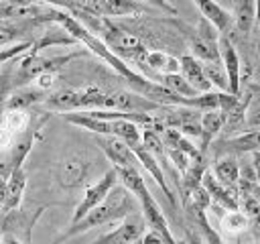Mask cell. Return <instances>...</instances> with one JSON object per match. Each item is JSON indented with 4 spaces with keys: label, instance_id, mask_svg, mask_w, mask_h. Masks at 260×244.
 <instances>
[{
    "label": "cell",
    "instance_id": "2",
    "mask_svg": "<svg viewBox=\"0 0 260 244\" xmlns=\"http://www.w3.org/2000/svg\"><path fill=\"white\" fill-rule=\"evenodd\" d=\"M136 197L124 187V185H114L108 195L91 209L87 211L79 222L71 224L69 230L61 236V238H69V236H77L85 230H91V228H100V226H106V224H112V222H118L122 218H126L128 214L134 211V205H136Z\"/></svg>",
    "mask_w": 260,
    "mask_h": 244
},
{
    "label": "cell",
    "instance_id": "31",
    "mask_svg": "<svg viewBox=\"0 0 260 244\" xmlns=\"http://www.w3.org/2000/svg\"><path fill=\"white\" fill-rule=\"evenodd\" d=\"M0 244H24V242H20L18 238H14L10 234H0Z\"/></svg>",
    "mask_w": 260,
    "mask_h": 244
},
{
    "label": "cell",
    "instance_id": "7",
    "mask_svg": "<svg viewBox=\"0 0 260 244\" xmlns=\"http://www.w3.org/2000/svg\"><path fill=\"white\" fill-rule=\"evenodd\" d=\"M75 2L79 4L81 10L104 18L140 14L144 10L136 0H75Z\"/></svg>",
    "mask_w": 260,
    "mask_h": 244
},
{
    "label": "cell",
    "instance_id": "25",
    "mask_svg": "<svg viewBox=\"0 0 260 244\" xmlns=\"http://www.w3.org/2000/svg\"><path fill=\"white\" fill-rule=\"evenodd\" d=\"M14 43H20V26L0 22V47H8Z\"/></svg>",
    "mask_w": 260,
    "mask_h": 244
},
{
    "label": "cell",
    "instance_id": "3",
    "mask_svg": "<svg viewBox=\"0 0 260 244\" xmlns=\"http://www.w3.org/2000/svg\"><path fill=\"white\" fill-rule=\"evenodd\" d=\"M63 118L79 128H85L100 136H114L126 142L132 150L142 146V128L140 124L128 120V118H95L87 112H65Z\"/></svg>",
    "mask_w": 260,
    "mask_h": 244
},
{
    "label": "cell",
    "instance_id": "24",
    "mask_svg": "<svg viewBox=\"0 0 260 244\" xmlns=\"http://www.w3.org/2000/svg\"><path fill=\"white\" fill-rule=\"evenodd\" d=\"M248 224H250V220H248V216H246L242 209L225 211V214L221 216V222H219L221 230L228 232V234H240V232L248 230Z\"/></svg>",
    "mask_w": 260,
    "mask_h": 244
},
{
    "label": "cell",
    "instance_id": "26",
    "mask_svg": "<svg viewBox=\"0 0 260 244\" xmlns=\"http://www.w3.org/2000/svg\"><path fill=\"white\" fill-rule=\"evenodd\" d=\"M12 89V83H10V67L0 75V124L4 120V114H6V100H8V94Z\"/></svg>",
    "mask_w": 260,
    "mask_h": 244
},
{
    "label": "cell",
    "instance_id": "10",
    "mask_svg": "<svg viewBox=\"0 0 260 244\" xmlns=\"http://www.w3.org/2000/svg\"><path fill=\"white\" fill-rule=\"evenodd\" d=\"M98 144L102 146V150L106 152V157L114 165V169H120V167H138V159H136L134 150L126 142H122L120 138L100 136L98 138Z\"/></svg>",
    "mask_w": 260,
    "mask_h": 244
},
{
    "label": "cell",
    "instance_id": "14",
    "mask_svg": "<svg viewBox=\"0 0 260 244\" xmlns=\"http://www.w3.org/2000/svg\"><path fill=\"white\" fill-rule=\"evenodd\" d=\"M179 73H181V75L185 77V81H187L189 85H193L199 94L213 92L211 83L205 79L201 61L195 59L193 55H181V57H179Z\"/></svg>",
    "mask_w": 260,
    "mask_h": 244
},
{
    "label": "cell",
    "instance_id": "11",
    "mask_svg": "<svg viewBox=\"0 0 260 244\" xmlns=\"http://www.w3.org/2000/svg\"><path fill=\"white\" fill-rule=\"evenodd\" d=\"M87 171H89V163L87 161H83L79 157H69V159H65V161L59 163V167H57V179H59V183L63 187L73 189V187H79L85 181Z\"/></svg>",
    "mask_w": 260,
    "mask_h": 244
},
{
    "label": "cell",
    "instance_id": "4",
    "mask_svg": "<svg viewBox=\"0 0 260 244\" xmlns=\"http://www.w3.org/2000/svg\"><path fill=\"white\" fill-rule=\"evenodd\" d=\"M43 207L39 209H22L20 205L2 214L0 218V234H10L14 238H18L24 244H30V236H32V228L41 216Z\"/></svg>",
    "mask_w": 260,
    "mask_h": 244
},
{
    "label": "cell",
    "instance_id": "20",
    "mask_svg": "<svg viewBox=\"0 0 260 244\" xmlns=\"http://www.w3.org/2000/svg\"><path fill=\"white\" fill-rule=\"evenodd\" d=\"M234 24L242 35H250L256 24V0H236Z\"/></svg>",
    "mask_w": 260,
    "mask_h": 244
},
{
    "label": "cell",
    "instance_id": "33",
    "mask_svg": "<svg viewBox=\"0 0 260 244\" xmlns=\"http://www.w3.org/2000/svg\"><path fill=\"white\" fill-rule=\"evenodd\" d=\"M248 195H252V197H254V199L260 203V183H258V185H256V187H254V189H252Z\"/></svg>",
    "mask_w": 260,
    "mask_h": 244
},
{
    "label": "cell",
    "instance_id": "6",
    "mask_svg": "<svg viewBox=\"0 0 260 244\" xmlns=\"http://www.w3.org/2000/svg\"><path fill=\"white\" fill-rule=\"evenodd\" d=\"M144 230H146V224H144L142 214L132 211L126 218H122L114 230H110L104 236H100L98 240H93V244H132L138 238H142Z\"/></svg>",
    "mask_w": 260,
    "mask_h": 244
},
{
    "label": "cell",
    "instance_id": "35",
    "mask_svg": "<svg viewBox=\"0 0 260 244\" xmlns=\"http://www.w3.org/2000/svg\"><path fill=\"white\" fill-rule=\"evenodd\" d=\"M132 244H142V240H140V238H138V240H136V242H132Z\"/></svg>",
    "mask_w": 260,
    "mask_h": 244
},
{
    "label": "cell",
    "instance_id": "1",
    "mask_svg": "<svg viewBox=\"0 0 260 244\" xmlns=\"http://www.w3.org/2000/svg\"><path fill=\"white\" fill-rule=\"evenodd\" d=\"M43 106L53 112H89V110H118V112H142L152 114L160 106L138 96L136 92H104L100 87H69L49 94Z\"/></svg>",
    "mask_w": 260,
    "mask_h": 244
},
{
    "label": "cell",
    "instance_id": "13",
    "mask_svg": "<svg viewBox=\"0 0 260 244\" xmlns=\"http://www.w3.org/2000/svg\"><path fill=\"white\" fill-rule=\"evenodd\" d=\"M140 67H146L148 71L156 73L158 79L162 75H169V73H179V59L165 53V51H150L146 49L144 55L136 61Z\"/></svg>",
    "mask_w": 260,
    "mask_h": 244
},
{
    "label": "cell",
    "instance_id": "29",
    "mask_svg": "<svg viewBox=\"0 0 260 244\" xmlns=\"http://www.w3.org/2000/svg\"><path fill=\"white\" fill-rule=\"evenodd\" d=\"M248 228H252V232H254L256 240L260 242V216H256V218H250V224H248Z\"/></svg>",
    "mask_w": 260,
    "mask_h": 244
},
{
    "label": "cell",
    "instance_id": "16",
    "mask_svg": "<svg viewBox=\"0 0 260 244\" xmlns=\"http://www.w3.org/2000/svg\"><path fill=\"white\" fill-rule=\"evenodd\" d=\"M134 155H136V159H138V165H142V167L146 169V173H150V177L154 179V183L162 189V193L167 195L169 203L175 205V195H173V191H171V187H169V183H167V175H165L160 163H158L146 148H142V146L134 148Z\"/></svg>",
    "mask_w": 260,
    "mask_h": 244
},
{
    "label": "cell",
    "instance_id": "28",
    "mask_svg": "<svg viewBox=\"0 0 260 244\" xmlns=\"http://www.w3.org/2000/svg\"><path fill=\"white\" fill-rule=\"evenodd\" d=\"M140 2H144L148 6H154V8H158V10H162V12L171 14V16H177V8L169 0H140Z\"/></svg>",
    "mask_w": 260,
    "mask_h": 244
},
{
    "label": "cell",
    "instance_id": "36",
    "mask_svg": "<svg viewBox=\"0 0 260 244\" xmlns=\"http://www.w3.org/2000/svg\"><path fill=\"white\" fill-rule=\"evenodd\" d=\"M0 218H2V209H0Z\"/></svg>",
    "mask_w": 260,
    "mask_h": 244
},
{
    "label": "cell",
    "instance_id": "12",
    "mask_svg": "<svg viewBox=\"0 0 260 244\" xmlns=\"http://www.w3.org/2000/svg\"><path fill=\"white\" fill-rule=\"evenodd\" d=\"M199 12H201V18H205L207 22H211L219 35H228V30L232 28L234 24V16L223 8L219 6L215 0H191Z\"/></svg>",
    "mask_w": 260,
    "mask_h": 244
},
{
    "label": "cell",
    "instance_id": "17",
    "mask_svg": "<svg viewBox=\"0 0 260 244\" xmlns=\"http://www.w3.org/2000/svg\"><path fill=\"white\" fill-rule=\"evenodd\" d=\"M24 189H26V173L22 167L14 169L6 181V189H4V201H2V214L14 209L20 205L22 201V195H24Z\"/></svg>",
    "mask_w": 260,
    "mask_h": 244
},
{
    "label": "cell",
    "instance_id": "37",
    "mask_svg": "<svg viewBox=\"0 0 260 244\" xmlns=\"http://www.w3.org/2000/svg\"><path fill=\"white\" fill-rule=\"evenodd\" d=\"M91 244H93V242H91Z\"/></svg>",
    "mask_w": 260,
    "mask_h": 244
},
{
    "label": "cell",
    "instance_id": "38",
    "mask_svg": "<svg viewBox=\"0 0 260 244\" xmlns=\"http://www.w3.org/2000/svg\"><path fill=\"white\" fill-rule=\"evenodd\" d=\"M258 244H260V242H258Z\"/></svg>",
    "mask_w": 260,
    "mask_h": 244
},
{
    "label": "cell",
    "instance_id": "22",
    "mask_svg": "<svg viewBox=\"0 0 260 244\" xmlns=\"http://www.w3.org/2000/svg\"><path fill=\"white\" fill-rule=\"evenodd\" d=\"M71 43H77L67 30H63L61 26L59 28H55V30H45V33H41V39L39 41H35L32 43V53H39L41 49H47V47H55V45H71Z\"/></svg>",
    "mask_w": 260,
    "mask_h": 244
},
{
    "label": "cell",
    "instance_id": "34",
    "mask_svg": "<svg viewBox=\"0 0 260 244\" xmlns=\"http://www.w3.org/2000/svg\"><path fill=\"white\" fill-rule=\"evenodd\" d=\"M256 24H260V0H256Z\"/></svg>",
    "mask_w": 260,
    "mask_h": 244
},
{
    "label": "cell",
    "instance_id": "8",
    "mask_svg": "<svg viewBox=\"0 0 260 244\" xmlns=\"http://www.w3.org/2000/svg\"><path fill=\"white\" fill-rule=\"evenodd\" d=\"M217 49H219V61H221L225 75H228V92L240 94V89H242V65H240V55H238L232 39L228 35H219Z\"/></svg>",
    "mask_w": 260,
    "mask_h": 244
},
{
    "label": "cell",
    "instance_id": "30",
    "mask_svg": "<svg viewBox=\"0 0 260 244\" xmlns=\"http://www.w3.org/2000/svg\"><path fill=\"white\" fill-rule=\"evenodd\" d=\"M252 167H254V173H256V179L260 183V150L252 152Z\"/></svg>",
    "mask_w": 260,
    "mask_h": 244
},
{
    "label": "cell",
    "instance_id": "19",
    "mask_svg": "<svg viewBox=\"0 0 260 244\" xmlns=\"http://www.w3.org/2000/svg\"><path fill=\"white\" fill-rule=\"evenodd\" d=\"M213 177L223 183L225 187H232L238 191V179H240V165L234 155H223L213 165Z\"/></svg>",
    "mask_w": 260,
    "mask_h": 244
},
{
    "label": "cell",
    "instance_id": "23",
    "mask_svg": "<svg viewBox=\"0 0 260 244\" xmlns=\"http://www.w3.org/2000/svg\"><path fill=\"white\" fill-rule=\"evenodd\" d=\"M201 67L211 87H217V92H228V75L221 61H201Z\"/></svg>",
    "mask_w": 260,
    "mask_h": 244
},
{
    "label": "cell",
    "instance_id": "9",
    "mask_svg": "<svg viewBox=\"0 0 260 244\" xmlns=\"http://www.w3.org/2000/svg\"><path fill=\"white\" fill-rule=\"evenodd\" d=\"M201 185L203 189L207 191L211 203L223 207L225 211H232V209H240V193L232 187H225L223 183H219L211 171H205L203 177H201Z\"/></svg>",
    "mask_w": 260,
    "mask_h": 244
},
{
    "label": "cell",
    "instance_id": "27",
    "mask_svg": "<svg viewBox=\"0 0 260 244\" xmlns=\"http://www.w3.org/2000/svg\"><path fill=\"white\" fill-rule=\"evenodd\" d=\"M142 244H179V242H169L162 234H158V232H154V230H144V234H142Z\"/></svg>",
    "mask_w": 260,
    "mask_h": 244
},
{
    "label": "cell",
    "instance_id": "18",
    "mask_svg": "<svg viewBox=\"0 0 260 244\" xmlns=\"http://www.w3.org/2000/svg\"><path fill=\"white\" fill-rule=\"evenodd\" d=\"M221 146L228 150V155L256 152V150H260V130H248V132H240L236 136H230V138L221 140Z\"/></svg>",
    "mask_w": 260,
    "mask_h": 244
},
{
    "label": "cell",
    "instance_id": "5",
    "mask_svg": "<svg viewBox=\"0 0 260 244\" xmlns=\"http://www.w3.org/2000/svg\"><path fill=\"white\" fill-rule=\"evenodd\" d=\"M116 183H118V175H116V171H114V167H112V169H110L108 173H104L95 183L87 185L85 191H83V195H81V199H79V203H77V207H75V211H73L71 224L79 222L87 211H91V209L108 195V191H110Z\"/></svg>",
    "mask_w": 260,
    "mask_h": 244
},
{
    "label": "cell",
    "instance_id": "15",
    "mask_svg": "<svg viewBox=\"0 0 260 244\" xmlns=\"http://www.w3.org/2000/svg\"><path fill=\"white\" fill-rule=\"evenodd\" d=\"M199 126H201V132H199V146L197 148L203 155L211 146V140L223 128V116H221V112L219 110H201Z\"/></svg>",
    "mask_w": 260,
    "mask_h": 244
},
{
    "label": "cell",
    "instance_id": "32",
    "mask_svg": "<svg viewBox=\"0 0 260 244\" xmlns=\"http://www.w3.org/2000/svg\"><path fill=\"white\" fill-rule=\"evenodd\" d=\"M187 244H201V236H199V232L189 230V232H187Z\"/></svg>",
    "mask_w": 260,
    "mask_h": 244
},
{
    "label": "cell",
    "instance_id": "21",
    "mask_svg": "<svg viewBox=\"0 0 260 244\" xmlns=\"http://www.w3.org/2000/svg\"><path fill=\"white\" fill-rule=\"evenodd\" d=\"M158 83L165 85V87H167L169 92H173L175 96L185 98V100H191V98H197V96H199V92H197L193 85H189L181 73H169V75H162Z\"/></svg>",
    "mask_w": 260,
    "mask_h": 244
}]
</instances>
